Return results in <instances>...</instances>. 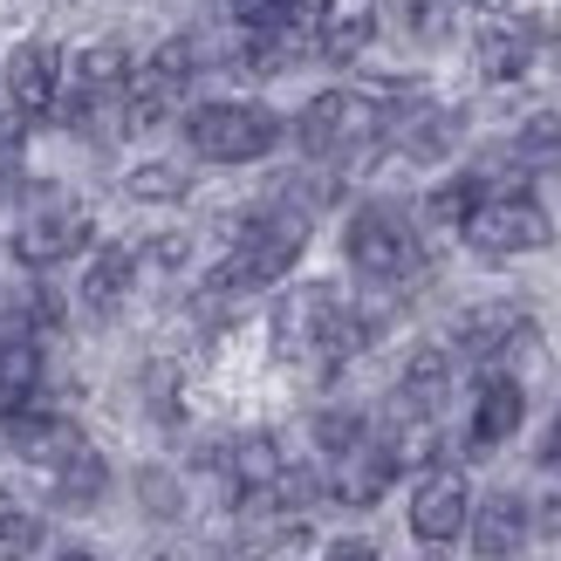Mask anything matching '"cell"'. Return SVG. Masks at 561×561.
<instances>
[{
    "label": "cell",
    "mask_w": 561,
    "mask_h": 561,
    "mask_svg": "<svg viewBox=\"0 0 561 561\" xmlns=\"http://www.w3.org/2000/svg\"><path fill=\"white\" fill-rule=\"evenodd\" d=\"M377 329L383 322L356 316L343 288H329V280H308V288H288L274 301V356L295 363V370H316V377H335Z\"/></svg>",
    "instance_id": "obj_1"
},
{
    "label": "cell",
    "mask_w": 561,
    "mask_h": 561,
    "mask_svg": "<svg viewBox=\"0 0 561 561\" xmlns=\"http://www.w3.org/2000/svg\"><path fill=\"white\" fill-rule=\"evenodd\" d=\"M308 219L316 213H301L295 199H267L261 213H247L233 227L227 261H219L213 280H206V295L233 301V295H254V288H267V280H280L301 261V247H308Z\"/></svg>",
    "instance_id": "obj_2"
},
{
    "label": "cell",
    "mask_w": 561,
    "mask_h": 561,
    "mask_svg": "<svg viewBox=\"0 0 561 561\" xmlns=\"http://www.w3.org/2000/svg\"><path fill=\"white\" fill-rule=\"evenodd\" d=\"M295 137H301V151L322 158V164H356L390 137V110L377 96H363V90H322L301 110Z\"/></svg>",
    "instance_id": "obj_3"
},
{
    "label": "cell",
    "mask_w": 561,
    "mask_h": 561,
    "mask_svg": "<svg viewBox=\"0 0 561 561\" xmlns=\"http://www.w3.org/2000/svg\"><path fill=\"white\" fill-rule=\"evenodd\" d=\"M343 254L370 288H411L425 280V240L398 206H356L343 227Z\"/></svg>",
    "instance_id": "obj_4"
},
{
    "label": "cell",
    "mask_w": 561,
    "mask_h": 561,
    "mask_svg": "<svg viewBox=\"0 0 561 561\" xmlns=\"http://www.w3.org/2000/svg\"><path fill=\"white\" fill-rule=\"evenodd\" d=\"M185 145L206 164H254L280 145V117L267 103H199L185 110Z\"/></svg>",
    "instance_id": "obj_5"
},
{
    "label": "cell",
    "mask_w": 561,
    "mask_h": 561,
    "mask_svg": "<svg viewBox=\"0 0 561 561\" xmlns=\"http://www.w3.org/2000/svg\"><path fill=\"white\" fill-rule=\"evenodd\" d=\"M90 233H96L90 206L69 199V192H55V185H42L35 199L21 206V227H14V261H21V267H62V261H76L82 247H90Z\"/></svg>",
    "instance_id": "obj_6"
},
{
    "label": "cell",
    "mask_w": 561,
    "mask_h": 561,
    "mask_svg": "<svg viewBox=\"0 0 561 561\" xmlns=\"http://www.w3.org/2000/svg\"><path fill=\"white\" fill-rule=\"evenodd\" d=\"M466 247L486 261H514V254H541L554 240V219L541 199H527V192H486L480 206L466 213Z\"/></svg>",
    "instance_id": "obj_7"
},
{
    "label": "cell",
    "mask_w": 561,
    "mask_h": 561,
    "mask_svg": "<svg viewBox=\"0 0 561 561\" xmlns=\"http://www.w3.org/2000/svg\"><path fill=\"white\" fill-rule=\"evenodd\" d=\"M398 472L404 466H398V453H390V438L363 432V438H350V445H335V453H329V493L343 500V507H377Z\"/></svg>",
    "instance_id": "obj_8"
},
{
    "label": "cell",
    "mask_w": 561,
    "mask_h": 561,
    "mask_svg": "<svg viewBox=\"0 0 561 561\" xmlns=\"http://www.w3.org/2000/svg\"><path fill=\"white\" fill-rule=\"evenodd\" d=\"M0 82H8L14 117H55V103H62V55H55V42H14Z\"/></svg>",
    "instance_id": "obj_9"
},
{
    "label": "cell",
    "mask_w": 561,
    "mask_h": 561,
    "mask_svg": "<svg viewBox=\"0 0 561 561\" xmlns=\"http://www.w3.org/2000/svg\"><path fill=\"white\" fill-rule=\"evenodd\" d=\"M466 514H472V493L453 466H432L425 480H417L411 493V535L425 541V548H445V541H459L466 535Z\"/></svg>",
    "instance_id": "obj_10"
},
{
    "label": "cell",
    "mask_w": 561,
    "mask_h": 561,
    "mask_svg": "<svg viewBox=\"0 0 561 561\" xmlns=\"http://www.w3.org/2000/svg\"><path fill=\"white\" fill-rule=\"evenodd\" d=\"M466 535H472V554L480 561H514L527 548V535H535V514H527L520 493H486L466 514Z\"/></svg>",
    "instance_id": "obj_11"
},
{
    "label": "cell",
    "mask_w": 561,
    "mask_h": 561,
    "mask_svg": "<svg viewBox=\"0 0 561 561\" xmlns=\"http://www.w3.org/2000/svg\"><path fill=\"white\" fill-rule=\"evenodd\" d=\"M520 343H535V322H527V308H514V301H486V308H466L459 316V350L480 356V363L514 356Z\"/></svg>",
    "instance_id": "obj_12"
},
{
    "label": "cell",
    "mask_w": 561,
    "mask_h": 561,
    "mask_svg": "<svg viewBox=\"0 0 561 561\" xmlns=\"http://www.w3.org/2000/svg\"><path fill=\"white\" fill-rule=\"evenodd\" d=\"M377 0H322L316 8V55L329 62H356L363 48L377 42Z\"/></svg>",
    "instance_id": "obj_13"
},
{
    "label": "cell",
    "mask_w": 561,
    "mask_h": 561,
    "mask_svg": "<svg viewBox=\"0 0 561 561\" xmlns=\"http://www.w3.org/2000/svg\"><path fill=\"white\" fill-rule=\"evenodd\" d=\"M520 417H527V390H520V377L486 370V377H480V398H472V445H480V453L507 445V438L520 432Z\"/></svg>",
    "instance_id": "obj_14"
},
{
    "label": "cell",
    "mask_w": 561,
    "mask_h": 561,
    "mask_svg": "<svg viewBox=\"0 0 561 561\" xmlns=\"http://www.w3.org/2000/svg\"><path fill=\"white\" fill-rule=\"evenodd\" d=\"M130 288H137V247H103V254L82 267V316L90 322H110L117 308L130 301Z\"/></svg>",
    "instance_id": "obj_15"
},
{
    "label": "cell",
    "mask_w": 561,
    "mask_h": 561,
    "mask_svg": "<svg viewBox=\"0 0 561 561\" xmlns=\"http://www.w3.org/2000/svg\"><path fill=\"white\" fill-rule=\"evenodd\" d=\"M280 445L267 438V432H247V438H233V453H227V480H233V493H240V507H261V500L274 493V480H280Z\"/></svg>",
    "instance_id": "obj_16"
},
{
    "label": "cell",
    "mask_w": 561,
    "mask_h": 561,
    "mask_svg": "<svg viewBox=\"0 0 561 561\" xmlns=\"http://www.w3.org/2000/svg\"><path fill=\"white\" fill-rule=\"evenodd\" d=\"M445 390H453V356H445V350H417L404 363L398 398H390V404H398V417H438Z\"/></svg>",
    "instance_id": "obj_17"
},
{
    "label": "cell",
    "mask_w": 561,
    "mask_h": 561,
    "mask_svg": "<svg viewBox=\"0 0 561 561\" xmlns=\"http://www.w3.org/2000/svg\"><path fill=\"white\" fill-rule=\"evenodd\" d=\"M535 48H541V42H535V27L493 21V27H480V42H472V62H480L486 82H514V76H527Z\"/></svg>",
    "instance_id": "obj_18"
},
{
    "label": "cell",
    "mask_w": 561,
    "mask_h": 561,
    "mask_svg": "<svg viewBox=\"0 0 561 561\" xmlns=\"http://www.w3.org/2000/svg\"><path fill=\"white\" fill-rule=\"evenodd\" d=\"M42 480H48V500H55V507H96L103 486H110V466H103L96 445H82V453H69L62 466H48Z\"/></svg>",
    "instance_id": "obj_19"
},
{
    "label": "cell",
    "mask_w": 561,
    "mask_h": 561,
    "mask_svg": "<svg viewBox=\"0 0 561 561\" xmlns=\"http://www.w3.org/2000/svg\"><path fill=\"white\" fill-rule=\"evenodd\" d=\"M42 398V343L35 335H0V417Z\"/></svg>",
    "instance_id": "obj_20"
},
{
    "label": "cell",
    "mask_w": 561,
    "mask_h": 561,
    "mask_svg": "<svg viewBox=\"0 0 561 561\" xmlns=\"http://www.w3.org/2000/svg\"><path fill=\"white\" fill-rule=\"evenodd\" d=\"M390 137H398V151L404 158H445L459 145V117L453 110H404V117H390Z\"/></svg>",
    "instance_id": "obj_21"
},
{
    "label": "cell",
    "mask_w": 561,
    "mask_h": 561,
    "mask_svg": "<svg viewBox=\"0 0 561 561\" xmlns=\"http://www.w3.org/2000/svg\"><path fill=\"white\" fill-rule=\"evenodd\" d=\"M42 554V514H27L14 493H0V561Z\"/></svg>",
    "instance_id": "obj_22"
},
{
    "label": "cell",
    "mask_w": 561,
    "mask_h": 561,
    "mask_svg": "<svg viewBox=\"0 0 561 561\" xmlns=\"http://www.w3.org/2000/svg\"><path fill=\"white\" fill-rule=\"evenodd\" d=\"M233 8V21L247 27V35H295L301 27V0H227Z\"/></svg>",
    "instance_id": "obj_23"
},
{
    "label": "cell",
    "mask_w": 561,
    "mask_h": 561,
    "mask_svg": "<svg viewBox=\"0 0 561 561\" xmlns=\"http://www.w3.org/2000/svg\"><path fill=\"white\" fill-rule=\"evenodd\" d=\"M486 199V179L480 172H466V179H445L432 199H425V213H432V227H466V213Z\"/></svg>",
    "instance_id": "obj_24"
},
{
    "label": "cell",
    "mask_w": 561,
    "mask_h": 561,
    "mask_svg": "<svg viewBox=\"0 0 561 561\" xmlns=\"http://www.w3.org/2000/svg\"><path fill=\"white\" fill-rule=\"evenodd\" d=\"M390 21H398L411 42H445V27H453V0H390Z\"/></svg>",
    "instance_id": "obj_25"
},
{
    "label": "cell",
    "mask_w": 561,
    "mask_h": 561,
    "mask_svg": "<svg viewBox=\"0 0 561 561\" xmlns=\"http://www.w3.org/2000/svg\"><path fill=\"white\" fill-rule=\"evenodd\" d=\"M185 172H179V164H137V172L124 179V192H130V199H145V206H164V199H185Z\"/></svg>",
    "instance_id": "obj_26"
},
{
    "label": "cell",
    "mask_w": 561,
    "mask_h": 561,
    "mask_svg": "<svg viewBox=\"0 0 561 561\" xmlns=\"http://www.w3.org/2000/svg\"><path fill=\"white\" fill-rule=\"evenodd\" d=\"M363 432H370V425H363L356 411H322V417H316V445H322V453H335V445H350V438H363Z\"/></svg>",
    "instance_id": "obj_27"
},
{
    "label": "cell",
    "mask_w": 561,
    "mask_h": 561,
    "mask_svg": "<svg viewBox=\"0 0 561 561\" xmlns=\"http://www.w3.org/2000/svg\"><path fill=\"white\" fill-rule=\"evenodd\" d=\"M322 561H383V554H377V541H356V535H350V541H329Z\"/></svg>",
    "instance_id": "obj_28"
},
{
    "label": "cell",
    "mask_w": 561,
    "mask_h": 561,
    "mask_svg": "<svg viewBox=\"0 0 561 561\" xmlns=\"http://www.w3.org/2000/svg\"><path fill=\"white\" fill-rule=\"evenodd\" d=\"M541 466L561 472V411H554V425H548V438H541Z\"/></svg>",
    "instance_id": "obj_29"
},
{
    "label": "cell",
    "mask_w": 561,
    "mask_h": 561,
    "mask_svg": "<svg viewBox=\"0 0 561 561\" xmlns=\"http://www.w3.org/2000/svg\"><path fill=\"white\" fill-rule=\"evenodd\" d=\"M151 561H206V554H199V548H158Z\"/></svg>",
    "instance_id": "obj_30"
},
{
    "label": "cell",
    "mask_w": 561,
    "mask_h": 561,
    "mask_svg": "<svg viewBox=\"0 0 561 561\" xmlns=\"http://www.w3.org/2000/svg\"><path fill=\"white\" fill-rule=\"evenodd\" d=\"M472 8H486V14H507V8H514V0H472Z\"/></svg>",
    "instance_id": "obj_31"
},
{
    "label": "cell",
    "mask_w": 561,
    "mask_h": 561,
    "mask_svg": "<svg viewBox=\"0 0 561 561\" xmlns=\"http://www.w3.org/2000/svg\"><path fill=\"white\" fill-rule=\"evenodd\" d=\"M55 561H96V554L90 548H69V554H55Z\"/></svg>",
    "instance_id": "obj_32"
}]
</instances>
